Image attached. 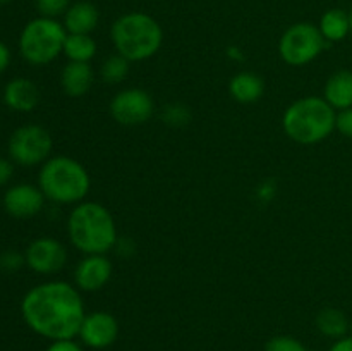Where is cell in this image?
Masks as SVG:
<instances>
[{"label":"cell","mask_w":352,"mask_h":351,"mask_svg":"<svg viewBox=\"0 0 352 351\" xmlns=\"http://www.w3.org/2000/svg\"><path fill=\"white\" fill-rule=\"evenodd\" d=\"M45 195L38 186L19 182L10 186L3 195V209L14 219H31L38 215L45 205Z\"/></svg>","instance_id":"cell-11"},{"label":"cell","mask_w":352,"mask_h":351,"mask_svg":"<svg viewBox=\"0 0 352 351\" xmlns=\"http://www.w3.org/2000/svg\"><path fill=\"white\" fill-rule=\"evenodd\" d=\"M47 351H82V350L74 339H62V341H54V343L47 348Z\"/></svg>","instance_id":"cell-30"},{"label":"cell","mask_w":352,"mask_h":351,"mask_svg":"<svg viewBox=\"0 0 352 351\" xmlns=\"http://www.w3.org/2000/svg\"><path fill=\"white\" fill-rule=\"evenodd\" d=\"M98 23L100 10L88 0H78L71 3L62 21L65 31L74 34H91L98 28Z\"/></svg>","instance_id":"cell-15"},{"label":"cell","mask_w":352,"mask_h":351,"mask_svg":"<svg viewBox=\"0 0 352 351\" xmlns=\"http://www.w3.org/2000/svg\"><path fill=\"white\" fill-rule=\"evenodd\" d=\"M52 147L54 140L43 126L24 124L10 134L9 157L23 167H34L50 158Z\"/></svg>","instance_id":"cell-8"},{"label":"cell","mask_w":352,"mask_h":351,"mask_svg":"<svg viewBox=\"0 0 352 351\" xmlns=\"http://www.w3.org/2000/svg\"><path fill=\"white\" fill-rule=\"evenodd\" d=\"M96 41L91 34L67 33L64 43V55L69 62H89L96 55Z\"/></svg>","instance_id":"cell-21"},{"label":"cell","mask_w":352,"mask_h":351,"mask_svg":"<svg viewBox=\"0 0 352 351\" xmlns=\"http://www.w3.org/2000/svg\"><path fill=\"white\" fill-rule=\"evenodd\" d=\"M113 250L117 251V255H119V257L131 258L134 255V251H136V243H134L131 237H119Z\"/></svg>","instance_id":"cell-29"},{"label":"cell","mask_w":352,"mask_h":351,"mask_svg":"<svg viewBox=\"0 0 352 351\" xmlns=\"http://www.w3.org/2000/svg\"><path fill=\"white\" fill-rule=\"evenodd\" d=\"M323 98L339 112V110L352 107V71L340 69L333 72L325 83Z\"/></svg>","instance_id":"cell-17"},{"label":"cell","mask_w":352,"mask_h":351,"mask_svg":"<svg viewBox=\"0 0 352 351\" xmlns=\"http://www.w3.org/2000/svg\"><path fill=\"white\" fill-rule=\"evenodd\" d=\"M129 64L131 62L124 58L122 55H110L103 61L102 67H100V78L107 85H119L129 74Z\"/></svg>","instance_id":"cell-22"},{"label":"cell","mask_w":352,"mask_h":351,"mask_svg":"<svg viewBox=\"0 0 352 351\" xmlns=\"http://www.w3.org/2000/svg\"><path fill=\"white\" fill-rule=\"evenodd\" d=\"M318 30L327 43H339V41L346 40L347 34H351L349 14L342 9H329L320 17Z\"/></svg>","instance_id":"cell-19"},{"label":"cell","mask_w":352,"mask_h":351,"mask_svg":"<svg viewBox=\"0 0 352 351\" xmlns=\"http://www.w3.org/2000/svg\"><path fill=\"white\" fill-rule=\"evenodd\" d=\"M265 351H308L301 341L289 336L272 337L265 346Z\"/></svg>","instance_id":"cell-25"},{"label":"cell","mask_w":352,"mask_h":351,"mask_svg":"<svg viewBox=\"0 0 352 351\" xmlns=\"http://www.w3.org/2000/svg\"><path fill=\"white\" fill-rule=\"evenodd\" d=\"M275 193H277V184H275V181L268 179V181H263L260 186H258L256 198L260 200V202L268 203L270 200L275 198Z\"/></svg>","instance_id":"cell-28"},{"label":"cell","mask_w":352,"mask_h":351,"mask_svg":"<svg viewBox=\"0 0 352 351\" xmlns=\"http://www.w3.org/2000/svg\"><path fill=\"white\" fill-rule=\"evenodd\" d=\"M3 103L16 112H31L40 103V89L31 79L14 78L3 88Z\"/></svg>","instance_id":"cell-14"},{"label":"cell","mask_w":352,"mask_h":351,"mask_svg":"<svg viewBox=\"0 0 352 351\" xmlns=\"http://www.w3.org/2000/svg\"><path fill=\"white\" fill-rule=\"evenodd\" d=\"M67 38L64 24L52 17H34L19 34V52L31 65H47L64 54Z\"/></svg>","instance_id":"cell-6"},{"label":"cell","mask_w":352,"mask_h":351,"mask_svg":"<svg viewBox=\"0 0 352 351\" xmlns=\"http://www.w3.org/2000/svg\"><path fill=\"white\" fill-rule=\"evenodd\" d=\"M330 351H352V337L346 336L342 339H337L333 346L330 348Z\"/></svg>","instance_id":"cell-33"},{"label":"cell","mask_w":352,"mask_h":351,"mask_svg":"<svg viewBox=\"0 0 352 351\" xmlns=\"http://www.w3.org/2000/svg\"><path fill=\"white\" fill-rule=\"evenodd\" d=\"M347 14H349V28H351V34H352V7L347 10Z\"/></svg>","instance_id":"cell-35"},{"label":"cell","mask_w":352,"mask_h":351,"mask_svg":"<svg viewBox=\"0 0 352 351\" xmlns=\"http://www.w3.org/2000/svg\"><path fill=\"white\" fill-rule=\"evenodd\" d=\"M26 265L40 275L58 274L67 264V250L55 237H36L26 248Z\"/></svg>","instance_id":"cell-10"},{"label":"cell","mask_w":352,"mask_h":351,"mask_svg":"<svg viewBox=\"0 0 352 351\" xmlns=\"http://www.w3.org/2000/svg\"><path fill=\"white\" fill-rule=\"evenodd\" d=\"M227 57L232 58V61H236V62H241V61H244V52L241 50L239 47H236V45H232V47L227 48Z\"/></svg>","instance_id":"cell-34"},{"label":"cell","mask_w":352,"mask_h":351,"mask_svg":"<svg viewBox=\"0 0 352 351\" xmlns=\"http://www.w3.org/2000/svg\"><path fill=\"white\" fill-rule=\"evenodd\" d=\"M12 174H14L12 162L0 157V186H6L7 182L10 181V178H12Z\"/></svg>","instance_id":"cell-31"},{"label":"cell","mask_w":352,"mask_h":351,"mask_svg":"<svg viewBox=\"0 0 352 351\" xmlns=\"http://www.w3.org/2000/svg\"><path fill=\"white\" fill-rule=\"evenodd\" d=\"M91 179L85 165L67 155L50 157L41 164L38 188L55 205H78L89 193Z\"/></svg>","instance_id":"cell-4"},{"label":"cell","mask_w":352,"mask_h":351,"mask_svg":"<svg viewBox=\"0 0 352 351\" xmlns=\"http://www.w3.org/2000/svg\"><path fill=\"white\" fill-rule=\"evenodd\" d=\"M327 40L318 26L311 23H296L282 33L278 40V54L287 65L301 67L320 57L327 48Z\"/></svg>","instance_id":"cell-7"},{"label":"cell","mask_w":352,"mask_h":351,"mask_svg":"<svg viewBox=\"0 0 352 351\" xmlns=\"http://www.w3.org/2000/svg\"><path fill=\"white\" fill-rule=\"evenodd\" d=\"M9 64H10V50L9 47L0 40V74H3V72L7 71Z\"/></svg>","instance_id":"cell-32"},{"label":"cell","mask_w":352,"mask_h":351,"mask_svg":"<svg viewBox=\"0 0 352 351\" xmlns=\"http://www.w3.org/2000/svg\"><path fill=\"white\" fill-rule=\"evenodd\" d=\"M12 2V0H0V6H6V3Z\"/></svg>","instance_id":"cell-36"},{"label":"cell","mask_w":352,"mask_h":351,"mask_svg":"<svg viewBox=\"0 0 352 351\" xmlns=\"http://www.w3.org/2000/svg\"><path fill=\"white\" fill-rule=\"evenodd\" d=\"M67 236L76 250L85 255H105L119 240L116 220L98 202H81L67 217Z\"/></svg>","instance_id":"cell-2"},{"label":"cell","mask_w":352,"mask_h":351,"mask_svg":"<svg viewBox=\"0 0 352 351\" xmlns=\"http://www.w3.org/2000/svg\"><path fill=\"white\" fill-rule=\"evenodd\" d=\"M336 129L339 131L342 136L351 138L352 140V107H349V109L339 110V112H337Z\"/></svg>","instance_id":"cell-27"},{"label":"cell","mask_w":352,"mask_h":351,"mask_svg":"<svg viewBox=\"0 0 352 351\" xmlns=\"http://www.w3.org/2000/svg\"><path fill=\"white\" fill-rule=\"evenodd\" d=\"M21 313L31 330L52 341L74 339L86 317L81 291L65 281H47L31 288L23 296Z\"/></svg>","instance_id":"cell-1"},{"label":"cell","mask_w":352,"mask_h":351,"mask_svg":"<svg viewBox=\"0 0 352 351\" xmlns=\"http://www.w3.org/2000/svg\"><path fill=\"white\" fill-rule=\"evenodd\" d=\"M110 116L122 126H141L151 119L155 102L143 88H126L110 102Z\"/></svg>","instance_id":"cell-9"},{"label":"cell","mask_w":352,"mask_h":351,"mask_svg":"<svg viewBox=\"0 0 352 351\" xmlns=\"http://www.w3.org/2000/svg\"><path fill=\"white\" fill-rule=\"evenodd\" d=\"M349 336L352 337V320L349 322Z\"/></svg>","instance_id":"cell-37"},{"label":"cell","mask_w":352,"mask_h":351,"mask_svg":"<svg viewBox=\"0 0 352 351\" xmlns=\"http://www.w3.org/2000/svg\"><path fill=\"white\" fill-rule=\"evenodd\" d=\"M162 120L172 127H182L191 120V110L184 103H167L162 110Z\"/></svg>","instance_id":"cell-23"},{"label":"cell","mask_w":352,"mask_h":351,"mask_svg":"<svg viewBox=\"0 0 352 351\" xmlns=\"http://www.w3.org/2000/svg\"><path fill=\"white\" fill-rule=\"evenodd\" d=\"M95 83V72L89 62H67L60 72V86L72 98L85 96Z\"/></svg>","instance_id":"cell-16"},{"label":"cell","mask_w":352,"mask_h":351,"mask_svg":"<svg viewBox=\"0 0 352 351\" xmlns=\"http://www.w3.org/2000/svg\"><path fill=\"white\" fill-rule=\"evenodd\" d=\"M23 265H26V258L23 253L16 250H7L3 253H0V268L7 274H14V272L19 270Z\"/></svg>","instance_id":"cell-26"},{"label":"cell","mask_w":352,"mask_h":351,"mask_svg":"<svg viewBox=\"0 0 352 351\" xmlns=\"http://www.w3.org/2000/svg\"><path fill=\"white\" fill-rule=\"evenodd\" d=\"M112 262L105 255H85L74 268V286L79 291L95 292L112 279Z\"/></svg>","instance_id":"cell-13"},{"label":"cell","mask_w":352,"mask_h":351,"mask_svg":"<svg viewBox=\"0 0 352 351\" xmlns=\"http://www.w3.org/2000/svg\"><path fill=\"white\" fill-rule=\"evenodd\" d=\"M229 92L239 103H253L261 98L265 92L263 79L251 71L237 72L229 83Z\"/></svg>","instance_id":"cell-18"},{"label":"cell","mask_w":352,"mask_h":351,"mask_svg":"<svg viewBox=\"0 0 352 351\" xmlns=\"http://www.w3.org/2000/svg\"><path fill=\"white\" fill-rule=\"evenodd\" d=\"M78 336L86 346L103 350L116 343L119 336V323L116 317L109 312L86 313Z\"/></svg>","instance_id":"cell-12"},{"label":"cell","mask_w":352,"mask_h":351,"mask_svg":"<svg viewBox=\"0 0 352 351\" xmlns=\"http://www.w3.org/2000/svg\"><path fill=\"white\" fill-rule=\"evenodd\" d=\"M315 322L320 332L327 337H332V339H342V337H346V334H349L351 320L339 308L329 306V308L320 310Z\"/></svg>","instance_id":"cell-20"},{"label":"cell","mask_w":352,"mask_h":351,"mask_svg":"<svg viewBox=\"0 0 352 351\" xmlns=\"http://www.w3.org/2000/svg\"><path fill=\"white\" fill-rule=\"evenodd\" d=\"M69 6H71V0H36V10L40 16L52 17V19H57L60 16L64 17Z\"/></svg>","instance_id":"cell-24"},{"label":"cell","mask_w":352,"mask_h":351,"mask_svg":"<svg viewBox=\"0 0 352 351\" xmlns=\"http://www.w3.org/2000/svg\"><path fill=\"white\" fill-rule=\"evenodd\" d=\"M110 38L117 54L129 62H143L162 48L164 30L150 14L134 10L113 21Z\"/></svg>","instance_id":"cell-3"},{"label":"cell","mask_w":352,"mask_h":351,"mask_svg":"<svg viewBox=\"0 0 352 351\" xmlns=\"http://www.w3.org/2000/svg\"><path fill=\"white\" fill-rule=\"evenodd\" d=\"M337 110L323 96H305L285 109L284 133L301 145H316L336 131Z\"/></svg>","instance_id":"cell-5"}]
</instances>
